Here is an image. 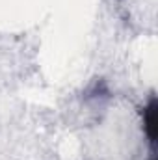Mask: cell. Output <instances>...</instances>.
Instances as JSON below:
<instances>
[{
	"label": "cell",
	"instance_id": "6da1fadb",
	"mask_svg": "<svg viewBox=\"0 0 158 160\" xmlns=\"http://www.w3.org/2000/svg\"><path fill=\"white\" fill-rule=\"evenodd\" d=\"M143 130L149 138V142L155 145L156 142V97H151L149 102L143 106Z\"/></svg>",
	"mask_w": 158,
	"mask_h": 160
},
{
	"label": "cell",
	"instance_id": "7a4b0ae2",
	"mask_svg": "<svg viewBox=\"0 0 158 160\" xmlns=\"http://www.w3.org/2000/svg\"><path fill=\"white\" fill-rule=\"evenodd\" d=\"M151 160H155V158H151Z\"/></svg>",
	"mask_w": 158,
	"mask_h": 160
}]
</instances>
